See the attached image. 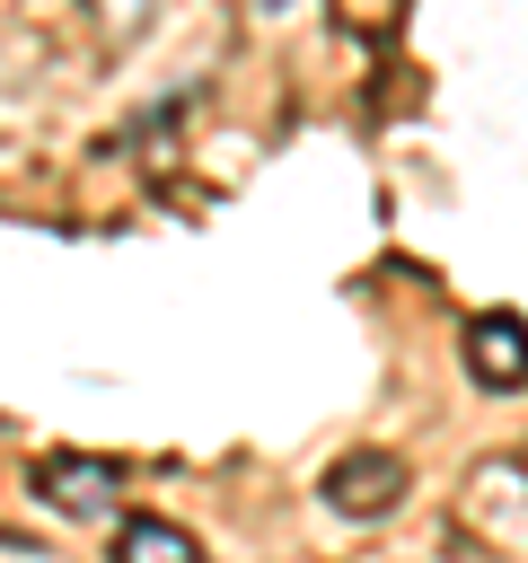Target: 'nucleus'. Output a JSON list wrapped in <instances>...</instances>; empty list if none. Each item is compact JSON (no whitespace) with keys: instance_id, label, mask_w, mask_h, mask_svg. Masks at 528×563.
I'll return each instance as SVG.
<instances>
[{"instance_id":"nucleus-4","label":"nucleus","mask_w":528,"mask_h":563,"mask_svg":"<svg viewBox=\"0 0 528 563\" xmlns=\"http://www.w3.org/2000/svg\"><path fill=\"white\" fill-rule=\"evenodd\" d=\"M114 554H123V563H194V537H185L176 519H150V510H141V519H123Z\"/></svg>"},{"instance_id":"nucleus-1","label":"nucleus","mask_w":528,"mask_h":563,"mask_svg":"<svg viewBox=\"0 0 528 563\" xmlns=\"http://www.w3.org/2000/svg\"><path fill=\"white\" fill-rule=\"evenodd\" d=\"M326 501H334L343 519H387V510L405 501V466H396L387 449H352V457L326 466Z\"/></svg>"},{"instance_id":"nucleus-5","label":"nucleus","mask_w":528,"mask_h":563,"mask_svg":"<svg viewBox=\"0 0 528 563\" xmlns=\"http://www.w3.org/2000/svg\"><path fill=\"white\" fill-rule=\"evenodd\" d=\"M334 9V26H352V35H396L405 26V0H326Z\"/></svg>"},{"instance_id":"nucleus-6","label":"nucleus","mask_w":528,"mask_h":563,"mask_svg":"<svg viewBox=\"0 0 528 563\" xmlns=\"http://www.w3.org/2000/svg\"><path fill=\"white\" fill-rule=\"evenodd\" d=\"M150 9H158V0H97V18H106L114 35H141V26H150Z\"/></svg>"},{"instance_id":"nucleus-3","label":"nucleus","mask_w":528,"mask_h":563,"mask_svg":"<svg viewBox=\"0 0 528 563\" xmlns=\"http://www.w3.org/2000/svg\"><path fill=\"white\" fill-rule=\"evenodd\" d=\"M35 493H44L53 510L88 519V510L114 501V466H106V457H44V466H35Z\"/></svg>"},{"instance_id":"nucleus-2","label":"nucleus","mask_w":528,"mask_h":563,"mask_svg":"<svg viewBox=\"0 0 528 563\" xmlns=\"http://www.w3.org/2000/svg\"><path fill=\"white\" fill-rule=\"evenodd\" d=\"M466 369H475V387H528V317L484 308L466 325Z\"/></svg>"}]
</instances>
